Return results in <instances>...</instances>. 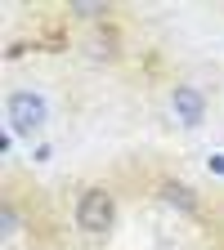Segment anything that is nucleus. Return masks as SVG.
I'll return each instance as SVG.
<instances>
[{
    "label": "nucleus",
    "instance_id": "2",
    "mask_svg": "<svg viewBox=\"0 0 224 250\" xmlns=\"http://www.w3.org/2000/svg\"><path fill=\"white\" fill-rule=\"evenodd\" d=\"M112 214H117L112 192H103V188L81 192V201H76V224H81L85 232H108V228H112Z\"/></svg>",
    "mask_w": 224,
    "mask_h": 250
},
{
    "label": "nucleus",
    "instance_id": "1",
    "mask_svg": "<svg viewBox=\"0 0 224 250\" xmlns=\"http://www.w3.org/2000/svg\"><path fill=\"white\" fill-rule=\"evenodd\" d=\"M5 121H9V130H18V134L41 130V125H45V99H41V94H31V89L9 94V103H5Z\"/></svg>",
    "mask_w": 224,
    "mask_h": 250
},
{
    "label": "nucleus",
    "instance_id": "4",
    "mask_svg": "<svg viewBox=\"0 0 224 250\" xmlns=\"http://www.w3.org/2000/svg\"><path fill=\"white\" fill-rule=\"evenodd\" d=\"M211 170H215V174H224V156H211Z\"/></svg>",
    "mask_w": 224,
    "mask_h": 250
},
{
    "label": "nucleus",
    "instance_id": "3",
    "mask_svg": "<svg viewBox=\"0 0 224 250\" xmlns=\"http://www.w3.org/2000/svg\"><path fill=\"white\" fill-rule=\"evenodd\" d=\"M171 107H175V116H179L184 125H198L202 112H206V99H202L193 85H179V89H175V99H171Z\"/></svg>",
    "mask_w": 224,
    "mask_h": 250
}]
</instances>
